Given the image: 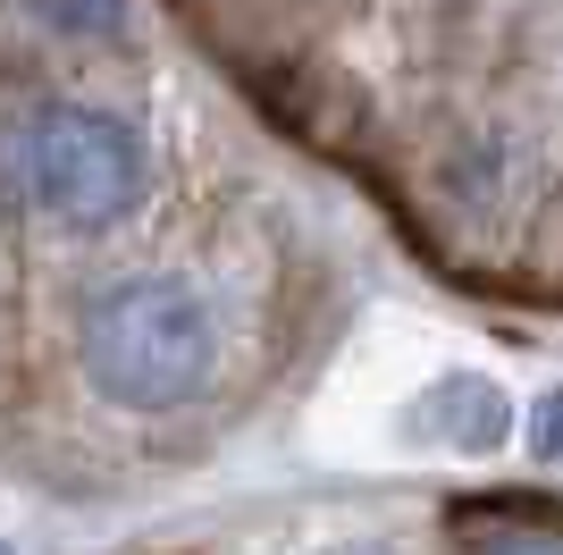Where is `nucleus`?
<instances>
[{"instance_id":"2","label":"nucleus","mask_w":563,"mask_h":555,"mask_svg":"<svg viewBox=\"0 0 563 555\" xmlns=\"http://www.w3.org/2000/svg\"><path fill=\"white\" fill-rule=\"evenodd\" d=\"M18 177L51 219L110 228L143 203V143L101 110H43L18 143Z\"/></svg>"},{"instance_id":"3","label":"nucleus","mask_w":563,"mask_h":555,"mask_svg":"<svg viewBox=\"0 0 563 555\" xmlns=\"http://www.w3.org/2000/svg\"><path fill=\"white\" fill-rule=\"evenodd\" d=\"M454 547L463 555H563V513L539 497H479L454 513Z\"/></svg>"},{"instance_id":"1","label":"nucleus","mask_w":563,"mask_h":555,"mask_svg":"<svg viewBox=\"0 0 563 555\" xmlns=\"http://www.w3.org/2000/svg\"><path fill=\"white\" fill-rule=\"evenodd\" d=\"M76 353H85V370H93V388L110 404L168 413L211 379L219 328H211V303L194 286H177V278H118L85 303Z\"/></svg>"},{"instance_id":"4","label":"nucleus","mask_w":563,"mask_h":555,"mask_svg":"<svg viewBox=\"0 0 563 555\" xmlns=\"http://www.w3.org/2000/svg\"><path fill=\"white\" fill-rule=\"evenodd\" d=\"M429 413H446V421H429V429H446L454 446H496V438H505V421H514L488 379H446V388L429 395Z\"/></svg>"},{"instance_id":"7","label":"nucleus","mask_w":563,"mask_h":555,"mask_svg":"<svg viewBox=\"0 0 563 555\" xmlns=\"http://www.w3.org/2000/svg\"><path fill=\"white\" fill-rule=\"evenodd\" d=\"M0 555H9V547H0Z\"/></svg>"},{"instance_id":"5","label":"nucleus","mask_w":563,"mask_h":555,"mask_svg":"<svg viewBox=\"0 0 563 555\" xmlns=\"http://www.w3.org/2000/svg\"><path fill=\"white\" fill-rule=\"evenodd\" d=\"M25 9H34L51 34H85V43H101V34L126 25V0H25Z\"/></svg>"},{"instance_id":"6","label":"nucleus","mask_w":563,"mask_h":555,"mask_svg":"<svg viewBox=\"0 0 563 555\" xmlns=\"http://www.w3.org/2000/svg\"><path fill=\"white\" fill-rule=\"evenodd\" d=\"M336 555H378V547H336Z\"/></svg>"}]
</instances>
